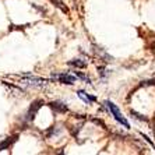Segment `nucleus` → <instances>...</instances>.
I'll return each instance as SVG.
<instances>
[{
  "label": "nucleus",
  "mask_w": 155,
  "mask_h": 155,
  "mask_svg": "<svg viewBox=\"0 0 155 155\" xmlns=\"http://www.w3.org/2000/svg\"><path fill=\"white\" fill-rule=\"evenodd\" d=\"M24 81H25L27 84H32V85H45V84H48V80L46 78H41V77H35V76H31V74H25L24 76Z\"/></svg>",
  "instance_id": "3"
},
{
  "label": "nucleus",
  "mask_w": 155,
  "mask_h": 155,
  "mask_svg": "<svg viewBox=\"0 0 155 155\" xmlns=\"http://www.w3.org/2000/svg\"><path fill=\"white\" fill-rule=\"evenodd\" d=\"M144 84L145 85H155V78L148 80V81H144Z\"/></svg>",
  "instance_id": "13"
},
{
  "label": "nucleus",
  "mask_w": 155,
  "mask_h": 155,
  "mask_svg": "<svg viewBox=\"0 0 155 155\" xmlns=\"http://www.w3.org/2000/svg\"><path fill=\"white\" fill-rule=\"evenodd\" d=\"M76 74V77L77 78H81V80H84V81H87V84H91V80H90V77H87L85 74H83V73H80V71H76L74 73Z\"/></svg>",
  "instance_id": "11"
},
{
  "label": "nucleus",
  "mask_w": 155,
  "mask_h": 155,
  "mask_svg": "<svg viewBox=\"0 0 155 155\" xmlns=\"http://www.w3.org/2000/svg\"><path fill=\"white\" fill-rule=\"evenodd\" d=\"M141 134V137H143V138H145V141H148V143H150V144H151L152 145V147H155V144H154V143H152V141L151 140H150V138H148L147 137V136H145V134L144 133H140Z\"/></svg>",
  "instance_id": "12"
},
{
  "label": "nucleus",
  "mask_w": 155,
  "mask_h": 155,
  "mask_svg": "<svg viewBox=\"0 0 155 155\" xmlns=\"http://www.w3.org/2000/svg\"><path fill=\"white\" fill-rule=\"evenodd\" d=\"M51 2H52V3H53L58 8H60V10L63 11L64 14H69V8H67V7L64 6V3H63V0H51Z\"/></svg>",
  "instance_id": "8"
},
{
  "label": "nucleus",
  "mask_w": 155,
  "mask_h": 155,
  "mask_svg": "<svg viewBox=\"0 0 155 155\" xmlns=\"http://www.w3.org/2000/svg\"><path fill=\"white\" fill-rule=\"evenodd\" d=\"M52 77H53V78H56L58 81H60L61 84H69V85H71V84L76 83V77L71 76V74H67V73H61V74H52Z\"/></svg>",
  "instance_id": "2"
},
{
  "label": "nucleus",
  "mask_w": 155,
  "mask_h": 155,
  "mask_svg": "<svg viewBox=\"0 0 155 155\" xmlns=\"http://www.w3.org/2000/svg\"><path fill=\"white\" fill-rule=\"evenodd\" d=\"M49 106L53 109L54 112H59V113H66L69 110V108L64 104H61V102H52V104H49Z\"/></svg>",
  "instance_id": "5"
},
{
  "label": "nucleus",
  "mask_w": 155,
  "mask_h": 155,
  "mask_svg": "<svg viewBox=\"0 0 155 155\" xmlns=\"http://www.w3.org/2000/svg\"><path fill=\"white\" fill-rule=\"evenodd\" d=\"M130 113H131V116H133L134 119L140 120V122H148V117H145V116L140 115V113H137V112H134V110H130Z\"/></svg>",
  "instance_id": "10"
},
{
  "label": "nucleus",
  "mask_w": 155,
  "mask_h": 155,
  "mask_svg": "<svg viewBox=\"0 0 155 155\" xmlns=\"http://www.w3.org/2000/svg\"><path fill=\"white\" fill-rule=\"evenodd\" d=\"M15 140H17V136H14V137H8L6 141H3V143L0 144V151H2V150H4V148H7L8 145H11Z\"/></svg>",
  "instance_id": "9"
},
{
  "label": "nucleus",
  "mask_w": 155,
  "mask_h": 155,
  "mask_svg": "<svg viewBox=\"0 0 155 155\" xmlns=\"http://www.w3.org/2000/svg\"><path fill=\"white\" fill-rule=\"evenodd\" d=\"M69 66H73V67H77V69H84L85 67V61L80 60V59H73V60L69 61Z\"/></svg>",
  "instance_id": "7"
},
{
  "label": "nucleus",
  "mask_w": 155,
  "mask_h": 155,
  "mask_svg": "<svg viewBox=\"0 0 155 155\" xmlns=\"http://www.w3.org/2000/svg\"><path fill=\"white\" fill-rule=\"evenodd\" d=\"M43 105V101H41V99H38V101H35L31 106H29V109H28V113H27V119L28 120H34L35 119V115H36V112L41 109V106Z\"/></svg>",
  "instance_id": "4"
},
{
  "label": "nucleus",
  "mask_w": 155,
  "mask_h": 155,
  "mask_svg": "<svg viewBox=\"0 0 155 155\" xmlns=\"http://www.w3.org/2000/svg\"><path fill=\"white\" fill-rule=\"evenodd\" d=\"M77 94H78V97L81 98L85 104H92V102L97 101V98H95V97H91V95H88L87 92H84V91H78Z\"/></svg>",
  "instance_id": "6"
},
{
  "label": "nucleus",
  "mask_w": 155,
  "mask_h": 155,
  "mask_svg": "<svg viewBox=\"0 0 155 155\" xmlns=\"http://www.w3.org/2000/svg\"><path fill=\"white\" fill-rule=\"evenodd\" d=\"M105 106L108 108V110H109L110 113H112V116L115 117L116 120H117V122L120 123V124H123V126L126 127V129H130V123L126 120V117H124V116L122 115V112L119 110V108H117V106H116V105L113 104V102H110V101H105Z\"/></svg>",
  "instance_id": "1"
}]
</instances>
